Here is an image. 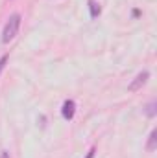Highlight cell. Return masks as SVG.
Wrapping results in <instances>:
<instances>
[{"label": "cell", "mask_w": 157, "mask_h": 158, "mask_svg": "<svg viewBox=\"0 0 157 158\" xmlns=\"http://www.w3.org/2000/svg\"><path fill=\"white\" fill-rule=\"evenodd\" d=\"M6 63H7V53L0 57V74H2V70H4V66H6Z\"/></svg>", "instance_id": "52a82bcc"}, {"label": "cell", "mask_w": 157, "mask_h": 158, "mask_svg": "<svg viewBox=\"0 0 157 158\" xmlns=\"http://www.w3.org/2000/svg\"><path fill=\"white\" fill-rule=\"evenodd\" d=\"M74 114H76V103L72 99H67L63 103V107H61V116L67 119V121H70V119L74 118Z\"/></svg>", "instance_id": "3957f363"}, {"label": "cell", "mask_w": 157, "mask_h": 158, "mask_svg": "<svg viewBox=\"0 0 157 158\" xmlns=\"http://www.w3.org/2000/svg\"><path fill=\"white\" fill-rule=\"evenodd\" d=\"M155 142H157V131H152L150 132V136H148V145H146V149L150 151V153H154L155 151Z\"/></svg>", "instance_id": "5b68a950"}, {"label": "cell", "mask_w": 157, "mask_h": 158, "mask_svg": "<svg viewBox=\"0 0 157 158\" xmlns=\"http://www.w3.org/2000/svg\"><path fill=\"white\" fill-rule=\"evenodd\" d=\"M0 158H11V156H9V151H2Z\"/></svg>", "instance_id": "ba28073f"}, {"label": "cell", "mask_w": 157, "mask_h": 158, "mask_svg": "<svg viewBox=\"0 0 157 158\" xmlns=\"http://www.w3.org/2000/svg\"><path fill=\"white\" fill-rule=\"evenodd\" d=\"M148 77H150V72L148 70H144V72H141L137 77L133 79L131 83H129V86H128V90L129 92H137V90H141L144 85H146V81H148Z\"/></svg>", "instance_id": "7a4b0ae2"}, {"label": "cell", "mask_w": 157, "mask_h": 158, "mask_svg": "<svg viewBox=\"0 0 157 158\" xmlns=\"http://www.w3.org/2000/svg\"><path fill=\"white\" fill-rule=\"evenodd\" d=\"M19 28H20V15L19 13H13L7 22L4 24V30H2V42L7 44L9 40L15 39V35L19 33Z\"/></svg>", "instance_id": "6da1fadb"}, {"label": "cell", "mask_w": 157, "mask_h": 158, "mask_svg": "<svg viewBox=\"0 0 157 158\" xmlns=\"http://www.w3.org/2000/svg\"><path fill=\"white\" fill-rule=\"evenodd\" d=\"M146 114H148V118H154V116H155V101H152V103L146 107Z\"/></svg>", "instance_id": "8992f818"}, {"label": "cell", "mask_w": 157, "mask_h": 158, "mask_svg": "<svg viewBox=\"0 0 157 158\" xmlns=\"http://www.w3.org/2000/svg\"><path fill=\"white\" fill-rule=\"evenodd\" d=\"M92 156H94V149H91V151L87 153V156H85V158H92Z\"/></svg>", "instance_id": "9c48e42d"}, {"label": "cell", "mask_w": 157, "mask_h": 158, "mask_svg": "<svg viewBox=\"0 0 157 158\" xmlns=\"http://www.w3.org/2000/svg\"><path fill=\"white\" fill-rule=\"evenodd\" d=\"M89 11H91V19H96L98 15H100V4L96 2V0H89Z\"/></svg>", "instance_id": "277c9868"}]
</instances>
